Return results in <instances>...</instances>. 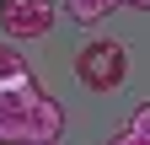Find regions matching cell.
<instances>
[{
	"label": "cell",
	"mask_w": 150,
	"mask_h": 145,
	"mask_svg": "<svg viewBox=\"0 0 150 145\" xmlns=\"http://www.w3.org/2000/svg\"><path fill=\"white\" fill-rule=\"evenodd\" d=\"M107 145H150V140H145V134L134 129V124H118V129H112V140H107Z\"/></svg>",
	"instance_id": "6"
},
{
	"label": "cell",
	"mask_w": 150,
	"mask_h": 145,
	"mask_svg": "<svg viewBox=\"0 0 150 145\" xmlns=\"http://www.w3.org/2000/svg\"><path fill=\"white\" fill-rule=\"evenodd\" d=\"M129 124H134V129L150 140V102H145V107H134V118H129Z\"/></svg>",
	"instance_id": "7"
},
{
	"label": "cell",
	"mask_w": 150,
	"mask_h": 145,
	"mask_svg": "<svg viewBox=\"0 0 150 145\" xmlns=\"http://www.w3.org/2000/svg\"><path fill=\"white\" fill-rule=\"evenodd\" d=\"M75 81L86 92H118L129 81V48L112 38H91L75 48Z\"/></svg>",
	"instance_id": "2"
},
{
	"label": "cell",
	"mask_w": 150,
	"mask_h": 145,
	"mask_svg": "<svg viewBox=\"0 0 150 145\" xmlns=\"http://www.w3.org/2000/svg\"><path fill=\"white\" fill-rule=\"evenodd\" d=\"M118 6H129V0H64V11H70L81 27H91V22H102V16H112Z\"/></svg>",
	"instance_id": "5"
},
{
	"label": "cell",
	"mask_w": 150,
	"mask_h": 145,
	"mask_svg": "<svg viewBox=\"0 0 150 145\" xmlns=\"http://www.w3.org/2000/svg\"><path fill=\"white\" fill-rule=\"evenodd\" d=\"M129 6H150V0H129Z\"/></svg>",
	"instance_id": "8"
},
{
	"label": "cell",
	"mask_w": 150,
	"mask_h": 145,
	"mask_svg": "<svg viewBox=\"0 0 150 145\" xmlns=\"http://www.w3.org/2000/svg\"><path fill=\"white\" fill-rule=\"evenodd\" d=\"M59 6L54 0H0V27L6 38H48Z\"/></svg>",
	"instance_id": "3"
},
{
	"label": "cell",
	"mask_w": 150,
	"mask_h": 145,
	"mask_svg": "<svg viewBox=\"0 0 150 145\" xmlns=\"http://www.w3.org/2000/svg\"><path fill=\"white\" fill-rule=\"evenodd\" d=\"M22 86H32L27 59H22L16 48H6V43H0V92H22Z\"/></svg>",
	"instance_id": "4"
},
{
	"label": "cell",
	"mask_w": 150,
	"mask_h": 145,
	"mask_svg": "<svg viewBox=\"0 0 150 145\" xmlns=\"http://www.w3.org/2000/svg\"><path fill=\"white\" fill-rule=\"evenodd\" d=\"M64 134V107L38 86L0 92V145H54Z\"/></svg>",
	"instance_id": "1"
}]
</instances>
